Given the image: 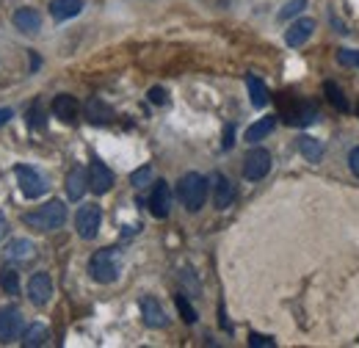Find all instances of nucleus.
<instances>
[{"mask_svg":"<svg viewBox=\"0 0 359 348\" xmlns=\"http://www.w3.org/2000/svg\"><path fill=\"white\" fill-rule=\"evenodd\" d=\"M119 271H122V252L108 246V249H100L94 252L89 260V274L94 282L100 285H111L119 279Z\"/></svg>","mask_w":359,"mask_h":348,"instance_id":"nucleus-1","label":"nucleus"},{"mask_svg":"<svg viewBox=\"0 0 359 348\" xmlns=\"http://www.w3.org/2000/svg\"><path fill=\"white\" fill-rule=\"evenodd\" d=\"M64 221H67V205L58 202V199H53V202H47L42 208H36V210H31V213L22 216V224H28V227H34L39 232H53Z\"/></svg>","mask_w":359,"mask_h":348,"instance_id":"nucleus-2","label":"nucleus"},{"mask_svg":"<svg viewBox=\"0 0 359 348\" xmlns=\"http://www.w3.org/2000/svg\"><path fill=\"white\" fill-rule=\"evenodd\" d=\"M177 196L191 213H196L205 205V199H208V180L196 172L182 174L177 182Z\"/></svg>","mask_w":359,"mask_h":348,"instance_id":"nucleus-3","label":"nucleus"},{"mask_svg":"<svg viewBox=\"0 0 359 348\" xmlns=\"http://www.w3.org/2000/svg\"><path fill=\"white\" fill-rule=\"evenodd\" d=\"M14 174H17L20 191H22L28 199H39L42 194H47V180L36 172V169H31V166H17Z\"/></svg>","mask_w":359,"mask_h":348,"instance_id":"nucleus-4","label":"nucleus"},{"mask_svg":"<svg viewBox=\"0 0 359 348\" xmlns=\"http://www.w3.org/2000/svg\"><path fill=\"white\" fill-rule=\"evenodd\" d=\"M100 224H102V210H100L97 205H83V208L78 210V216H75V229H78V235H81L83 241L97 238Z\"/></svg>","mask_w":359,"mask_h":348,"instance_id":"nucleus-5","label":"nucleus"},{"mask_svg":"<svg viewBox=\"0 0 359 348\" xmlns=\"http://www.w3.org/2000/svg\"><path fill=\"white\" fill-rule=\"evenodd\" d=\"M271 172V152L263 147L249 149V155L243 158V177L246 180H263Z\"/></svg>","mask_w":359,"mask_h":348,"instance_id":"nucleus-6","label":"nucleus"},{"mask_svg":"<svg viewBox=\"0 0 359 348\" xmlns=\"http://www.w3.org/2000/svg\"><path fill=\"white\" fill-rule=\"evenodd\" d=\"M22 335V312L17 307L0 309V343H11Z\"/></svg>","mask_w":359,"mask_h":348,"instance_id":"nucleus-7","label":"nucleus"},{"mask_svg":"<svg viewBox=\"0 0 359 348\" xmlns=\"http://www.w3.org/2000/svg\"><path fill=\"white\" fill-rule=\"evenodd\" d=\"M28 299L36 307H45L53 299V279H50V274L39 271V274L31 276V282H28Z\"/></svg>","mask_w":359,"mask_h":348,"instance_id":"nucleus-8","label":"nucleus"},{"mask_svg":"<svg viewBox=\"0 0 359 348\" xmlns=\"http://www.w3.org/2000/svg\"><path fill=\"white\" fill-rule=\"evenodd\" d=\"M141 318H144V323H147L149 329H163V326L169 323L166 309L161 307V302H158L155 296H144V299H141Z\"/></svg>","mask_w":359,"mask_h":348,"instance_id":"nucleus-9","label":"nucleus"},{"mask_svg":"<svg viewBox=\"0 0 359 348\" xmlns=\"http://www.w3.org/2000/svg\"><path fill=\"white\" fill-rule=\"evenodd\" d=\"M169 208H172V191H169V182H155L152 194H149V213L155 218H166L169 216Z\"/></svg>","mask_w":359,"mask_h":348,"instance_id":"nucleus-10","label":"nucleus"},{"mask_svg":"<svg viewBox=\"0 0 359 348\" xmlns=\"http://www.w3.org/2000/svg\"><path fill=\"white\" fill-rule=\"evenodd\" d=\"M89 188L97 194V196L108 194V191L114 188V172H111L105 163L91 161V166H89Z\"/></svg>","mask_w":359,"mask_h":348,"instance_id":"nucleus-11","label":"nucleus"},{"mask_svg":"<svg viewBox=\"0 0 359 348\" xmlns=\"http://www.w3.org/2000/svg\"><path fill=\"white\" fill-rule=\"evenodd\" d=\"M53 114H55L61 122L72 125V122L78 119V114H81V105H78V100H75L72 94H58V97L53 100Z\"/></svg>","mask_w":359,"mask_h":348,"instance_id":"nucleus-12","label":"nucleus"},{"mask_svg":"<svg viewBox=\"0 0 359 348\" xmlns=\"http://www.w3.org/2000/svg\"><path fill=\"white\" fill-rule=\"evenodd\" d=\"M14 28L22 31V34H39L42 31V17L36 8H17L14 11Z\"/></svg>","mask_w":359,"mask_h":348,"instance_id":"nucleus-13","label":"nucleus"},{"mask_svg":"<svg viewBox=\"0 0 359 348\" xmlns=\"http://www.w3.org/2000/svg\"><path fill=\"white\" fill-rule=\"evenodd\" d=\"M83 111H86V119H89L91 125H108L114 119V108L105 100H100V97H89Z\"/></svg>","mask_w":359,"mask_h":348,"instance_id":"nucleus-14","label":"nucleus"},{"mask_svg":"<svg viewBox=\"0 0 359 348\" xmlns=\"http://www.w3.org/2000/svg\"><path fill=\"white\" fill-rule=\"evenodd\" d=\"M86 188H89V172L83 166H75L72 172L67 174V196L78 202V199H83Z\"/></svg>","mask_w":359,"mask_h":348,"instance_id":"nucleus-15","label":"nucleus"},{"mask_svg":"<svg viewBox=\"0 0 359 348\" xmlns=\"http://www.w3.org/2000/svg\"><path fill=\"white\" fill-rule=\"evenodd\" d=\"M315 34V20H299V22H293L287 31H285V42L290 44V47H302V44L307 42L310 36Z\"/></svg>","mask_w":359,"mask_h":348,"instance_id":"nucleus-16","label":"nucleus"},{"mask_svg":"<svg viewBox=\"0 0 359 348\" xmlns=\"http://www.w3.org/2000/svg\"><path fill=\"white\" fill-rule=\"evenodd\" d=\"M34 257H36V246L28 238H17L6 249V260L8 262H31Z\"/></svg>","mask_w":359,"mask_h":348,"instance_id":"nucleus-17","label":"nucleus"},{"mask_svg":"<svg viewBox=\"0 0 359 348\" xmlns=\"http://www.w3.org/2000/svg\"><path fill=\"white\" fill-rule=\"evenodd\" d=\"M285 116H287V125H310L315 122V116H318V111H315L313 102H296V105H287L285 108Z\"/></svg>","mask_w":359,"mask_h":348,"instance_id":"nucleus-18","label":"nucleus"},{"mask_svg":"<svg viewBox=\"0 0 359 348\" xmlns=\"http://www.w3.org/2000/svg\"><path fill=\"white\" fill-rule=\"evenodd\" d=\"M235 199V185L226 180L224 174H216V185H213V205L219 210H226Z\"/></svg>","mask_w":359,"mask_h":348,"instance_id":"nucleus-19","label":"nucleus"},{"mask_svg":"<svg viewBox=\"0 0 359 348\" xmlns=\"http://www.w3.org/2000/svg\"><path fill=\"white\" fill-rule=\"evenodd\" d=\"M81 8H83V0H53L50 3L53 20H72L81 14Z\"/></svg>","mask_w":359,"mask_h":348,"instance_id":"nucleus-20","label":"nucleus"},{"mask_svg":"<svg viewBox=\"0 0 359 348\" xmlns=\"http://www.w3.org/2000/svg\"><path fill=\"white\" fill-rule=\"evenodd\" d=\"M246 88H249V97H252V105H255V108H266V105H269L271 94L260 78L246 75Z\"/></svg>","mask_w":359,"mask_h":348,"instance_id":"nucleus-21","label":"nucleus"},{"mask_svg":"<svg viewBox=\"0 0 359 348\" xmlns=\"http://www.w3.org/2000/svg\"><path fill=\"white\" fill-rule=\"evenodd\" d=\"M276 128V116H263L260 122H255L249 130H246V141L249 144H257V141H263L266 135H271Z\"/></svg>","mask_w":359,"mask_h":348,"instance_id":"nucleus-22","label":"nucleus"},{"mask_svg":"<svg viewBox=\"0 0 359 348\" xmlns=\"http://www.w3.org/2000/svg\"><path fill=\"white\" fill-rule=\"evenodd\" d=\"M299 152L310 161V163H320V158H323V144L313 138V135H302L299 138Z\"/></svg>","mask_w":359,"mask_h":348,"instance_id":"nucleus-23","label":"nucleus"},{"mask_svg":"<svg viewBox=\"0 0 359 348\" xmlns=\"http://www.w3.org/2000/svg\"><path fill=\"white\" fill-rule=\"evenodd\" d=\"M47 343V329L42 323H31L25 332H22V346L25 348H36Z\"/></svg>","mask_w":359,"mask_h":348,"instance_id":"nucleus-24","label":"nucleus"},{"mask_svg":"<svg viewBox=\"0 0 359 348\" xmlns=\"http://www.w3.org/2000/svg\"><path fill=\"white\" fill-rule=\"evenodd\" d=\"M323 91H326V100H329L337 111H348V100H346L343 88L337 86L334 81H326V83H323Z\"/></svg>","mask_w":359,"mask_h":348,"instance_id":"nucleus-25","label":"nucleus"},{"mask_svg":"<svg viewBox=\"0 0 359 348\" xmlns=\"http://www.w3.org/2000/svg\"><path fill=\"white\" fill-rule=\"evenodd\" d=\"M0 288H3L8 296H17V293H20V276H17L14 268L6 265V268L0 271Z\"/></svg>","mask_w":359,"mask_h":348,"instance_id":"nucleus-26","label":"nucleus"},{"mask_svg":"<svg viewBox=\"0 0 359 348\" xmlns=\"http://www.w3.org/2000/svg\"><path fill=\"white\" fill-rule=\"evenodd\" d=\"M175 304H177L180 315H182V321H185V323H196V309L188 304V299H185V296H175Z\"/></svg>","mask_w":359,"mask_h":348,"instance_id":"nucleus-27","label":"nucleus"},{"mask_svg":"<svg viewBox=\"0 0 359 348\" xmlns=\"http://www.w3.org/2000/svg\"><path fill=\"white\" fill-rule=\"evenodd\" d=\"M28 125L31 128H45V111H42V100L34 102V108H28Z\"/></svg>","mask_w":359,"mask_h":348,"instance_id":"nucleus-28","label":"nucleus"},{"mask_svg":"<svg viewBox=\"0 0 359 348\" xmlns=\"http://www.w3.org/2000/svg\"><path fill=\"white\" fill-rule=\"evenodd\" d=\"M302 8H307V0H290V3H285V8L279 11V20H290V17H296Z\"/></svg>","mask_w":359,"mask_h":348,"instance_id":"nucleus-29","label":"nucleus"},{"mask_svg":"<svg viewBox=\"0 0 359 348\" xmlns=\"http://www.w3.org/2000/svg\"><path fill=\"white\" fill-rule=\"evenodd\" d=\"M149 177H152V169H149V166H141V169H135V172L130 174V185L144 188V185L149 182Z\"/></svg>","mask_w":359,"mask_h":348,"instance_id":"nucleus-30","label":"nucleus"},{"mask_svg":"<svg viewBox=\"0 0 359 348\" xmlns=\"http://www.w3.org/2000/svg\"><path fill=\"white\" fill-rule=\"evenodd\" d=\"M337 61L346 67H359V50H337Z\"/></svg>","mask_w":359,"mask_h":348,"instance_id":"nucleus-31","label":"nucleus"},{"mask_svg":"<svg viewBox=\"0 0 359 348\" xmlns=\"http://www.w3.org/2000/svg\"><path fill=\"white\" fill-rule=\"evenodd\" d=\"M147 97H149V102H152V105H166V102H169V94H166V88H161V86H152Z\"/></svg>","mask_w":359,"mask_h":348,"instance_id":"nucleus-32","label":"nucleus"},{"mask_svg":"<svg viewBox=\"0 0 359 348\" xmlns=\"http://www.w3.org/2000/svg\"><path fill=\"white\" fill-rule=\"evenodd\" d=\"M249 346L252 348H273V337H266V335H257V332H252L249 335Z\"/></svg>","mask_w":359,"mask_h":348,"instance_id":"nucleus-33","label":"nucleus"},{"mask_svg":"<svg viewBox=\"0 0 359 348\" xmlns=\"http://www.w3.org/2000/svg\"><path fill=\"white\" fill-rule=\"evenodd\" d=\"M348 163H351V172L359 177V147H354V149H351V155H348Z\"/></svg>","mask_w":359,"mask_h":348,"instance_id":"nucleus-34","label":"nucleus"},{"mask_svg":"<svg viewBox=\"0 0 359 348\" xmlns=\"http://www.w3.org/2000/svg\"><path fill=\"white\" fill-rule=\"evenodd\" d=\"M8 119H11V108H0V128H3Z\"/></svg>","mask_w":359,"mask_h":348,"instance_id":"nucleus-35","label":"nucleus"},{"mask_svg":"<svg viewBox=\"0 0 359 348\" xmlns=\"http://www.w3.org/2000/svg\"><path fill=\"white\" fill-rule=\"evenodd\" d=\"M229 147H232V128L224 130V149H229Z\"/></svg>","mask_w":359,"mask_h":348,"instance_id":"nucleus-36","label":"nucleus"},{"mask_svg":"<svg viewBox=\"0 0 359 348\" xmlns=\"http://www.w3.org/2000/svg\"><path fill=\"white\" fill-rule=\"evenodd\" d=\"M6 229H8V221H6V216L0 213V241H3V235H6Z\"/></svg>","mask_w":359,"mask_h":348,"instance_id":"nucleus-37","label":"nucleus"},{"mask_svg":"<svg viewBox=\"0 0 359 348\" xmlns=\"http://www.w3.org/2000/svg\"><path fill=\"white\" fill-rule=\"evenodd\" d=\"M357 114H359V105H357Z\"/></svg>","mask_w":359,"mask_h":348,"instance_id":"nucleus-38","label":"nucleus"}]
</instances>
